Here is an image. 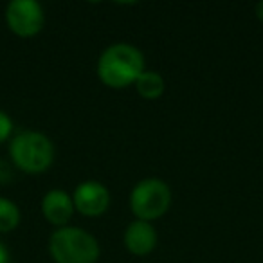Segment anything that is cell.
Instances as JSON below:
<instances>
[{"label":"cell","mask_w":263,"mask_h":263,"mask_svg":"<svg viewBox=\"0 0 263 263\" xmlns=\"http://www.w3.org/2000/svg\"><path fill=\"white\" fill-rule=\"evenodd\" d=\"M9 157L20 172L38 175L47 172L54 162V144L40 132H20L11 139Z\"/></svg>","instance_id":"cell-2"},{"label":"cell","mask_w":263,"mask_h":263,"mask_svg":"<svg viewBox=\"0 0 263 263\" xmlns=\"http://www.w3.org/2000/svg\"><path fill=\"white\" fill-rule=\"evenodd\" d=\"M49 252L54 263H96L101 254L99 243L81 227H58L49 238Z\"/></svg>","instance_id":"cell-3"},{"label":"cell","mask_w":263,"mask_h":263,"mask_svg":"<svg viewBox=\"0 0 263 263\" xmlns=\"http://www.w3.org/2000/svg\"><path fill=\"white\" fill-rule=\"evenodd\" d=\"M144 54L132 44H114L98 60V78L110 88H126L136 85L144 72Z\"/></svg>","instance_id":"cell-1"},{"label":"cell","mask_w":263,"mask_h":263,"mask_svg":"<svg viewBox=\"0 0 263 263\" xmlns=\"http://www.w3.org/2000/svg\"><path fill=\"white\" fill-rule=\"evenodd\" d=\"M20 223V209L13 200L0 197V233H11Z\"/></svg>","instance_id":"cell-10"},{"label":"cell","mask_w":263,"mask_h":263,"mask_svg":"<svg viewBox=\"0 0 263 263\" xmlns=\"http://www.w3.org/2000/svg\"><path fill=\"white\" fill-rule=\"evenodd\" d=\"M0 263H9V251L2 240H0Z\"/></svg>","instance_id":"cell-12"},{"label":"cell","mask_w":263,"mask_h":263,"mask_svg":"<svg viewBox=\"0 0 263 263\" xmlns=\"http://www.w3.org/2000/svg\"><path fill=\"white\" fill-rule=\"evenodd\" d=\"M72 202L74 209L80 215L96 218V216L106 213L110 205V193L105 184L98 182V180H85V182L78 184V187L74 190Z\"/></svg>","instance_id":"cell-6"},{"label":"cell","mask_w":263,"mask_h":263,"mask_svg":"<svg viewBox=\"0 0 263 263\" xmlns=\"http://www.w3.org/2000/svg\"><path fill=\"white\" fill-rule=\"evenodd\" d=\"M136 88L137 94L144 99H159L162 94H164V78L161 76L159 72H154V70H144L143 74L139 76V80L136 81Z\"/></svg>","instance_id":"cell-9"},{"label":"cell","mask_w":263,"mask_h":263,"mask_svg":"<svg viewBox=\"0 0 263 263\" xmlns=\"http://www.w3.org/2000/svg\"><path fill=\"white\" fill-rule=\"evenodd\" d=\"M6 22L13 34L33 38L45 24V13L36 0H11L6 8Z\"/></svg>","instance_id":"cell-5"},{"label":"cell","mask_w":263,"mask_h":263,"mask_svg":"<svg viewBox=\"0 0 263 263\" xmlns=\"http://www.w3.org/2000/svg\"><path fill=\"white\" fill-rule=\"evenodd\" d=\"M172 205V190L161 179H143L130 193V209L143 222H154L168 213Z\"/></svg>","instance_id":"cell-4"},{"label":"cell","mask_w":263,"mask_h":263,"mask_svg":"<svg viewBox=\"0 0 263 263\" xmlns=\"http://www.w3.org/2000/svg\"><path fill=\"white\" fill-rule=\"evenodd\" d=\"M256 18L263 22V2H258V4H256Z\"/></svg>","instance_id":"cell-13"},{"label":"cell","mask_w":263,"mask_h":263,"mask_svg":"<svg viewBox=\"0 0 263 263\" xmlns=\"http://www.w3.org/2000/svg\"><path fill=\"white\" fill-rule=\"evenodd\" d=\"M13 134V121L4 110H0V143H4Z\"/></svg>","instance_id":"cell-11"},{"label":"cell","mask_w":263,"mask_h":263,"mask_svg":"<svg viewBox=\"0 0 263 263\" xmlns=\"http://www.w3.org/2000/svg\"><path fill=\"white\" fill-rule=\"evenodd\" d=\"M74 202L67 191L51 190L42 198V215L49 223L56 227H65L74 215Z\"/></svg>","instance_id":"cell-7"},{"label":"cell","mask_w":263,"mask_h":263,"mask_svg":"<svg viewBox=\"0 0 263 263\" xmlns=\"http://www.w3.org/2000/svg\"><path fill=\"white\" fill-rule=\"evenodd\" d=\"M157 231L152 226V222H136L128 223L124 231V247L134 256H146L157 247Z\"/></svg>","instance_id":"cell-8"}]
</instances>
